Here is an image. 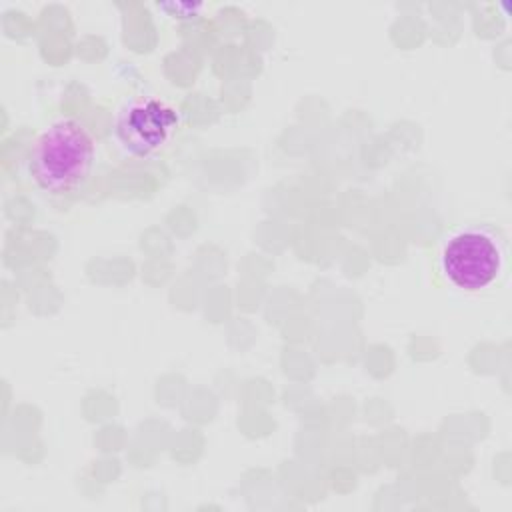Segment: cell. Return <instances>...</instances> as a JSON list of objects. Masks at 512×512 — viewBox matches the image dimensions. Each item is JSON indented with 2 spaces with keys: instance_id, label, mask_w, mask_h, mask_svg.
I'll return each instance as SVG.
<instances>
[{
  "instance_id": "7a4b0ae2",
  "label": "cell",
  "mask_w": 512,
  "mask_h": 512,
  "mask_svg": "<svg viewBox=\"0 0 512 512\" xmlns=\"http://www.w3.org/2000/svg\"><path fill=\"white\" fill-rule=\"evenodd\" d=\"M440 266L456 288H488L504 270L502 240L488 228H462L444 242Z\"/></svg>"
},
{
  "instance_id": "6da1fadb",
  "label": "cell",
  "mask_w": 512,
  "mask_h": 512,
  "mask_svg": "<svg viewBox=\"0 0 512 512\" xmlns=\"http://www.w3.org/2000/svg\"><path fill=\"white\" fill-rule=\"evenodd\" d=\"M94 164V138L90 130L72 118H62L44 128L30 152V174L50 194L76 190Z\"/></svg>"
},
{
  "instance_id": "3957f363",
  "label": "cell",
  "mask_w": 512,
  "mask_h": 512,
  "mask_svg": "<svg viewBox=\"0 0 512 512\" xmlns=\"http://www.w3.org/2000/svg\"><path fill=\"white\" fill-rule=\"evenodd\" d=\"M176 126L178 114L174 108L158 100H138L120 114L116 134L128 152L148 156L170 140Z\"/></svg>"
}]
</instances>
